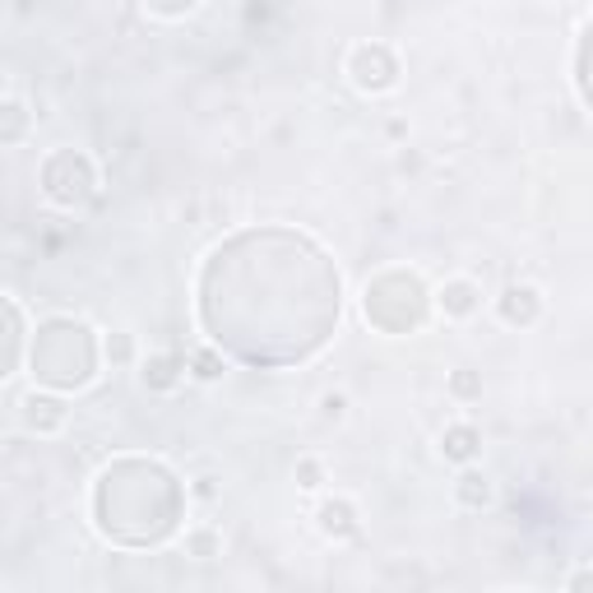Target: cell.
<instances>
[{
    "mask_svg": "<svg viewBox=\"0 0 593 593\" xmlns=\"http://www.w3.org/2000/svg\"><path fill=\"white\" fill-rule=\"evenodd\" d=\"M427 283L418 279L412 269H385L375 274L362 292V306H367V321L381 329V334H412L427 321Z\"/></svg>",
    "mask_w": 593,
    "mask_h": 593,
    "instance_id": "cell-4",
    "label": "cell"
},
{
    "mask_svg": "<svg viewBox=\"0 0 593 593\" xmlns=\"http://www.w3.org/2000/svg\"><path fill=\"white\" fill-rule=\"evenodd\" d=\"M213 348L246 367H296L315 358L344 315L334 255L296 228H246L209 251L195 288Z\"/></svg>",
    "mask_w": 593,
    "mask_h": 593,
    "instance_id": "cell-1",
    "label": "cell"
},
{
    "mask_svg": "<svg viewBox=\"0 0 593 593\" xmlns=\"http://www.w3.org/2000/svg\"><path fill=\"white\" fill-rule=\"evenodd\" d=\"M450 389L460 394V399H478V394H482V381H478V375H473V371H454Z\"/></svg>",
    "mask_w": 593,
    "mask_h": 593,
    "instance_id": "cell-18",
    "label": "cell"
},
{
    "mask_svg": "<svg viewBox=\"0 0 593 593\" xmlns=\"http://www.w3.org/2000/svg\"><path fill=\"white\" fill-rule=\"evenodd\" d=\"M219 371H223V362L213 358V352H195V375H200V381H213Z\"/></svg>",
    "mask_w": 593,
    "mask_h": 593,
    "instance_id": "cell-21",
    "label": "cell"
},
{
    "mask_svg": "<svg viewBox=\"0 0 593 593\" xmlns=\"http://www.w3.org/2000/svg\"><path fill=\"white\" fill-rule=\"evenodd\" d=\"M348 74L362 93H385L399 84V56L385 43H358L348 51Z\"/></svg>",
    "mask_w": 593,
    "mask_h": 593,
    "instance_id": "cell-6",
    "label": "cell"
},
{
    "mask_svg": "<svg viewBox=\"0 0 593 593\" xmlns=\"http://www.w3.org/2000/svg\"><path fill=\"white\" fill-rule=\"evenodd\" d=\"M497 311H501V321L505 325H533L543 315V292L533 288V283H510L501 296H497Z\"/></svg>",
    "mask_w": 593,
    "mask_h": 593,
    "instance_id": "cell-8",
    "label": "cell"
},
{
    "mask_svg": "<svg viewBox=\"0 0 593 593\" xmlns=\"http://www.w3.org/2000/svg\"><path fill=\"white\" fill-rule=\"evenodd\" d=\"M186 491L176 473L158 460H116L97 473L93 487V520L112 543L149 547L163 543L182 524Z\"/></svg>",
    "mask_w": 593,
    "mask_h": 593,
    "instance_id": "cell-2",
    "label": "cell"
},
{
    "mask_svg": "<svg viewBox=\"0 0 593 593\" xmlns=\"http://www.w3.org/2000/svg\"><path fill=\"white\" fill-rule=\"evenodd\" d=\"M33 126V112L24 103H14V97H0V144H19Z\"/></svg>",
    "mask_w": 593,
    "mask_h": 593,
    "instance_id": "cell-14",
    "label": "cell"
},
{
    "mask_svg": "<svg viewBox=\"0 0 593 593\" xmlns=\"http://www.w3.org/2000/svg\"><path fill=\"white\" fill-rule=\"evenodd\" d=\"M454 497H460V505H468V510H482L491 501V478L478 468H464V478L454 482Z\"/></svg>",
    "mask_w": 593,
    "mask_h": 593,
    "instance_id": "cell-15",
    "label": "cell"
},
{
    "mask_svg": "<svg viewBox=\"0 0 593 593\" xmlns=\"http://www.w3.org/2000/svg\"><path fill=\"white\" fill-rule=\"evenodd\" d=\"M182 375H186V358H176V352H158V358L144 362V385L149 389H172Z\"/></svg>",
    "mask_w": 593,
    "mask_h": 593,
    "instance_id": "cell-13",
    "label": "cell"
},
{
    "mask_svg": "<svg viewBox=\"0 0 593 593\" xmlns=\"http://www.w3.org/2000/svg\"><path fill=\"white\" fill-rule=\"evenodd\" d=\"M33 375L47 389H84L97 375V334L74 315H51L37 325L33 339Z\"/></svg>",
    "mask_w": 593,
    "mask_h": 593,
    "instance_id": "cell-3",
    "label": "cell"
},
{
    "mask_svg": "<svg viewBox=\"0 0 593 593\" xmlns=\"http://www.w3.org/2000/svg\"><path fill=\"white\" fill-rule=\"evenodd\" d=\"M19 352H24V321L10 296H0V381L19 367Z\"/></svg>",
    "mask_w": 593,
    "mask_h": 593,
    "instance_id": "cell-9",
    "label": "cell"
},
{
    "mask_svg": "<svg viewBox=\"0 0 593 593\" xmlns=\"http://www.w3.org/2000/svg\"><path fill=\"white\" fill-rule=\"evenodd\" d=\"M321 408H325V418H344L348 399H344V394H325V399H321Z\"/></svg>",
    "mask_w": 593,
    "mask_h": 593,
    "instance_id": "cell-22",
    "label": "cell"
},
{
    "mask_svg": "<svg viewBox=\"0 0 593 593\" xmlns=\"http://www.w3.org/2000/svg\"><path fill=\"white\" fill-rule=\"evenodd\" d=\"M186 543H190V551H195V557H205V561L213 557V551H219V538H213V533H209V528H200V533H190V538H186Z\"/></svg>",
    "mask_w": 593,
    "mask_h": 593,
    "instance_id": "cell-19",
    "label": "cell"
},
{
    "mask_svg": "<svg viewBox=\"0 0 593 593\" xmlns=\"http://www.w3.org/2000/svg\"><path fill=\"white\" fill-rule=\"evenodd\" d=\"M437 302H441V311L450 315V321H468V315L482 306V288L473 283V279H450L437 292Z\"/></svg>",
    "mask_w": 593,
    "mask_h": 593,
    "instance_id": "cell-11",
    "label": "cell"
},
{
    "mask_svg": "<svg viewBox=\"0 0 593 593\" xmlns=\"http://www.w3.org/2000/svg\"><path fill=\"white\" fill-rule=\"evenodd\" d=\"M43 190H47V200L66 205V209L84 205L93 195V163L79 149H56L43 163Z\"/></svg>",
    "mask_w": 593,
    "mask_h": 593,
    "instance_id": "cell-5",
    "label": "cell"
},
{
    "mask_svg": "<svg viewBox=\"0 0 593 593\" xmlns=\"http://www.w3.org/2000/svg\"><path fill=\"white\" fill-rule=\"evenodd\" d=\"M144 5L153 10V14H163V19H182V14H190L200 0H144Z\"/></svg>",
    "mask_w": 593,
    "mask_h": 593,
    "instance_id": "cell-16",
    "label": "cell"
},
{
    "mask_svg": "<svg viewBox=\"0 0 593 593\" xmlns=\"http://www.w3.org/2000/svg\"><path fill=\"white\" fill-rule=\"evenodd\" d=\"M321 482H325V468H321V460H302V464H296V487L315 491Z\"/></svg>",
    "mask_w": 593,
    "mask_h": 593,
    "instance_id": "cell-17",
    "label": "cell"
},
{
    "mask_svg": "<svg viewBox=\"0 0 593 593\" xmlns=\"http://www.w3.org/2000/svg\"><path fill=\"white\" fill-rule=\"evenodd\" d=\"M19 412H24V427L37 431V437H51V431H61L66 418H70V408L61 394H51V389H33L19 399Z\"/></svg>",
    "mask_w": 593,
    "mask_h": 593,
    "instance_id": "cell-7",
    "label": "cell"
},
{
    "mask_svg": "<svg viewBox=\"0 0 593 593\" xmlns=\"http://www.w3.org/2000/svg\"><path fill=\"white\" fill-rule=\"evenodd\" d=\"M315 520H321L325 538L344 543V538H352V533H358V505H352L348 497H329V501H321V510H315Z\"/></svg>",
    "mask_w": 593,
    "mask_h": 593,
    "instance_id": "cell-10",
    "label": "cell"
},
{
    "mask_svg": "<svg viewBox=\"0 0 593 593\" xmlns=\"http://www.w3.org/2000/svg\"><path fill=\"white\" fill-rule=\"evenodd\" d=\"M130 352H135L130 334H112V339H107V358L112 362H130Z\"/></svg>",
    "mask_w": 593,
    "mask_h": 593,
    "instance_id": "cell-20",
    "label": "cell"
},
{
    "mask_svg": "<svg viewBox=\"0 0 593 593\" xmlns=\"http://www.w3.org/2000/svg\"><path fill=\"white\" fill-rule=\"evenodd\" d=\"M478 445H482V431L473 422H450L445 437H441V454L450 464H468L473 454H478Z\"/></svg>",
    "mask_w": 593,
    "mask_h": 593,
    "instance_id": "cell-12",
    "label": "cell"
}]
</instances>
